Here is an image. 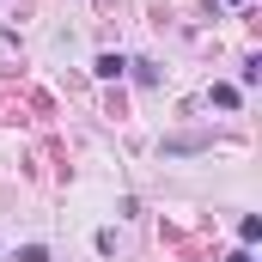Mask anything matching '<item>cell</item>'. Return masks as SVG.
I'll return each mask as SVG.
<instances>
[{
	"mask_svg": "<svg viewBox=\"0 0 262 262\" xmlns=\"http://www.w3.org/2000/svg\"><path fill=\"white\" fill-rule=\"evenodd\" d=\"M122 67H128V61H122V55H98V73H104V79H116Z\"/></svg>",
	"mask_w": 262,
	"mask_h": 262,
	"instance_id": "cell-2",
	"label": "cell"
},
{
	"mask_svg": "<svg viewBox=\"0 0 262 262\" xmlns=\"http://www.w3.org/2000/svg\"><path fill=\"white\" fill-rule=\"evenodd\" d=\"M195 146H207L201 134H183V140H165V152H195Z\"/></svg>",
	"mask_w": 262,
	"mask_h": 262,
	"instance_id": "cell-1",
	"label": "cell"
}]
</instances>
